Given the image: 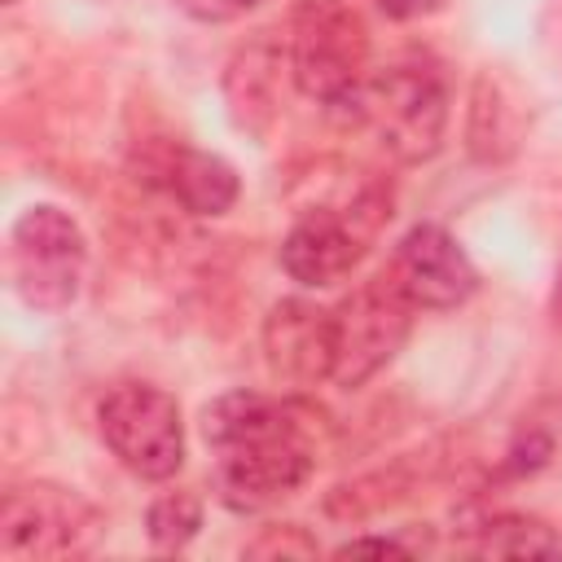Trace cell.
Returning a JSON list of instances; mask_svg holds the SVG:
<instances>
[{
    "label": "cell",
    "instance_id": "1",
    "mask_svg": "<svg viewBox=\"0 0 562 562\" xmlns=\"http://www.w3.org/2000/svg\"><path fill=\"white\" fill-rule=\"evenodd\" d=\"M202 439L215 457V487L228 509H272L321 465L325 413L299 395L224 391L202 408Z\"/></svg>",
    "mask_w": 562,
    "mask_h": 562
},
{
    "label": "cell",
    "instance_id": "2",
    "mask_svg": "<svg viewBox=\"0 0 562 562\" xmlns=\"http://www.w3.org/2000/svg\"><path fill=\"white\" fill-rule=\"evenodd\" d=\"M391 220V184L382 176L347 180L334 198L303 202L290 233L281 237V268L299 285H334L360 268L369 246Z\"/></svg>",
    "mask_w": 562,
    "mask_h": 562
},
{
    "label": "cell",
    "instance_id": "3",
    "mask_svg": "<svg viewBox=\"0 0 562 562\" xmlns=\"http://www.w3.org/2000/svg\"><path fill=\"white\" fill-rule=\"evenodd\" d=\"M347 114L378 136L386 158L417 167L443 149L448 119H452V88L435 57L404 53V57L369 70V79L356 92V101L347 105Z\"/></svg>",
    "mask_w": 562,
    "mask_h": 562
},
{
    "label": "cell",
    "instance_id": "4",
    "mask_svg": "<svg viewBox=\"0 0 562 562\" xmlns=\"http://www.w3.org/2000/svg\"><path fill=\"white\" fill-rule=\"evenodd\" d=\"M285 48L294 88L325 110H347L373 70V40L356 0H294Z\"/></svg>",
    "mask_w": 562,
    "mask_h": 562
},
{
    "label": "cell",
    "instance_id": "5",
    "mask_svg": "<svg viewBox=\"0 0 562 562\" xmlns=\"http://www.w3.org/2000/svg\"><path fill=\"white\" fill-rule=\"evenodd\" d=\"M9 285L31 312H66L88 281V237L79 220L53 202L26 206L9 224Z\"/></svg>",
    "mask_w": 562,
    "mask_h": 562
},
{
    "label": "cell",
    "instance_id": "6",
    "mask_svg": "<svg viewBox=\"0 0 562 562\" xmlns=\"http://www.w3.org/2000/svg\"><path fill=\"white\" fill-rule=\"evenodd\" d=\"M105 536L101 509L75 487L26 479L0 496V553L9 562H61L83 558Z\"/></svg>",
    "mask_w": 562,
    "mask_h": 562
},
{
    "label": "cell",
    "instance_id": "7",
    "mask_svg": "<svg viewBox=\"0 0 562 562\" xmlns=\"http://www.w3.org/2000/svg\"><path fill=\"white\" fill-rule=\"evenodd\" d=\"M97 430L114 461L145 483H162L184 465L180 404L154 382H119L114 391H105V400L97 404Z\"/></svg>",
    "mask_w": 562,
    "mask_h": 562
},
{
    "label": "cell",
    "instance_id": "8",
    "mask_svg": "<svg viewBox=\"0 0 562 562\" xmlns=\"http://www.w3.org/2000/svg\"><path fill=\"white\" fill-rule=\"evenodd\" d=\"M413 316H417V307L386 281V272L360 281L347 299H338L329 307V325H334L329 382L342 391H356L369 378H378L404 347Z\"/></svg>",
    "mask_w": 562,
    "mask_h": 562
},
{
    "label": "cell",
    "instance_id": "9",
    "mask_svg": "<svg viewBox=\"0 0 562 562\" xmlns=\"http://www.w3.org/2000/svg\"><path fill=\"white\" fill-rule=\"evenodd\" d=\"M382 272L417 312H452L479 290L474 259L443 224H413Z\"/></svg>",
    "mask_w": 562,
    "mask_h": 562
},
{
    "label": "cell",
    "instance_id": "10",
    "mask_svg": "<svg viewBox=\"0 0 562 562\" xmlns=\"http://www.w3.org/2000/svg\"><path fill=\"white\" fill-rule=\"evenodd\" d=\"M132 171L145 189L162 193L167 202H176L189 215H224L241 193L233 162H224L211 149H193L184 140H171V136L140 140L132 149Z\"/></svg>",
    "mask_w": 562,
    "mask_h": 562
},
{
    "label": "cell",
    "instance_id": "11",
    "mask_svg": "<svg viewBox=\"0 0 562 562\" xmlns=\"http://www.w3.org/2000/svg\"><path fill=\"white\" fill-rule=\"evenodd\" d=\"M259 338H263L268 373L281 386L307 391L316 382H329V369H334L329 307H321L312 299H281L268 307Z\"/></svg>",
    "mask_w": 562,
    "mask_h": 562
},
{
    "label": "cell",
    "instance_id": "12",
    "mask_svg": "<svg viewBox=\"0 0 562 562\" xmlns=\"http://www.w3.org/2000/svg\"><path fill=\"white\" fill-rule=\"evenodd\" d=\"M285 83H294L290 75V48L285 40H277L272 31H259L250 35L246 44H237V53L224 61V105H228V119L263 140L277 119H281V101H285Z\"/></svg>",
    "mask_w": 562,
    "mask_h": 562
},
{
    "label": "cell",
    "instance_id": "13",
    "mask_svg": "<svg viewBox=\"0 0 562 562\" xmlns=\"http://www.w3.org/2000/svg\"><path fill=\"white\" fill-rule=\"evenodd\" d=\"M527 101L501 70H479L465 97V154L483 167H505L527 136Z\"/></svg>",
    "mask_w": 562,
    "mask_h": 562
},
{
    "label": "cell",
    "instance_id": "14",
    "mask_svg": "<svg viewBox=\"0 0 562 562\" xmlns=\"http://www.w3.org/2000/svg\"><path fill=\"white\" fill-rule=\"evenodd\" d=\"M439 448H426V452H408V457H395L391 465H378V470H364L338 487L325 492V514L338 518V522H364L400 501H408L426 479H435L439 470Z\"/></svg>",
    "mask_w": 562,
    "mask_h": 562
},
{
    "label": "cell",
    "instance_id": "15",
    "mask_svg": "<svg viewBox=\"0 0 562 562\" xmlns=\"http://www.w3.org/2000/svg\"><path fill=\"white\" fill-rule=\"evenodd\" d=\"M465 549L479 558H558L562 536L536 514H487L470 527Z\"/></svg>",
    "mask_w": 562,
    "mask_h": 562
},
{
    "label": "cell",
    "instance_id": "16",
    "mask_svg": "<svg viewBox=\"0 0 562 562\" xmlns=\"http://www.w3.org/2000/svg\"><path fill=\"white\" fill-rule=\"evenodd\" d=\"M198 527H202V496L189 487L162 492L145 514V531H149L154 549H162V553H180L198 536Z\"/></svg>",
    "mask_w": 562,
    "mask_h": 562
},
{
    "label": "cell",
    "instance_id": "17",
    "mask_svg": "<svg viewBox=\"0 0 562 562\" xmlns=\"http://www.w3.org/2000/svg\"><path fill=\"white\" fill-rule=\"evenodd\" d=\"M558 439H562L558 422H540V417L522 422L514 430L505 457H501V479H527V474L544 470L553 461V452H558Z\"/></svg>",
    "mask_w": 562,
    "mask_h": 562
},
{
    "label": "cell",
    "instance_id": "18",
    "mask_svg": "<svg viewBox=\"0 0 562 562\" xmlns=\"http://www.w3.org/2000/svg\"><path fill=\"white\" fill-rule=\"evenodd\" d=\"M316 553H321L316 536H307V527L299 522H272L246 544V558H316Z\"/></svg>",
    "mask_w": 562,
    "mask_h": 562
},
{
    "label": "cell",
    "instance_id": "19",
    "mask_svg": "<svg viewBox=\"0 0 562 562\" xmlns=\"http://www.w3.org/2000/svg\"><path fill=\"white\" fill-rule=\"evenodd\" d=\"M422 549H426V544H422V540H408V536H356V540L338 544L334 558H360V553H378V558H386V553H395V558H413V553H422Z\"/></svg>",
    "mask_w": 562,
    "mask_h": 562
},
{
    "label": "cell",
    "instance_id": "20",
    "mask_svg": "<svg viewBox=\"0 0 562 562\" xmlns=\"http://www.w3.org/2000/svg\"><path fill=\"white\" fill-rule=\"evenodd\" d=\"M259 4H263V0H176L180 13H189V18H198V22H211V26L237 22V18L255 13Z\"/></svg>",
    "mask_w": 562,
    "mask_h": 562
},
{
    "label": "cell",
    "instance_id": "21",
    "mask_svg": "<svg viewBox=\"0 0 562 562\" xmlns=\"http://www.w3.org/2000/svg\"><path fill=\"white\" fill-rule=\"evenodd\" d=\"M448 0H373L378 13H386L391 22H417V18H430L439 13Z\"/></svg>",
    "mask_w": 562,
    "mask_h": 562
}]
</instances>
